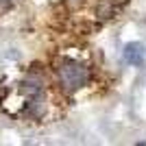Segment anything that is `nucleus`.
Listing matches in <instances>:
<instances>
[{
  "label": "nucleus",
  "instance_id": "obj_3",
  "mask_svg": "<svg viewBox=\"0 0 146 146\" xmlns=\"http://www.w3.org/2000/svg\"><path fill=\"white\" fill-rule=\"evenodd\" d=\"M5 2H9V0H0V5H5Z\"/></svg>",
  "mask_w": 146,
  "mask_h": 146
},
{
  "label": "nucleus",
  "instance_id": "obj_2",
  "mask_svg": "<svg viewBox=\"0 0 146 146\" xmlns=\"http://www.w3.org/2000/svg\"><path fill=\"white\" fill-rule=\"evenodd\" d=\"M144 57H146V50H144V46H142L140 42H133L124 48V61L131 63V66H142V63H144Z\"/></svg>",
  "mask_w": 146,
  "mask_h": 146
},
{
  "label": "nucleus",
  "instance_id": "obj_1",
  "mask_svg": "<svg viewBox=\"0 0 146 146\" xmlns=\"http://www.w3.org/2000/svg\"><path fill=\"white\" fill-rule=\"evenodd\" d=\"M57 74H59L61 85L70 92H76L90 83V70L74 59H63L57 68Z\"/></svg>",
  "mask_w": 146,
  "mask_h": 146
}]
</instances>
